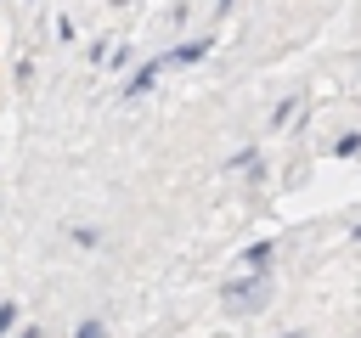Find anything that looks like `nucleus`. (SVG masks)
<instances>
[{"mask_svg": "<svg viewBox=\"0 0 361 338\" xmlns=\"http://www.w3.org/2000/svg\"><path fill=\"white\" fill-rule=\"evenodd\" d=\"M158 68H164V56H158V62H141V68L130 73V84H124V96H141V90H152V79H158Z\"/></svg>", "mask_w": 361, "mask_h": 338, "instance_id": "obj_1", "label": "nucleus"}, {"mask_svg": "<svg viewBox=\"0 0 361 338\" xmlns=\"http://www.w3.org/2000/svg\"><path fill=\"white\" fill-rule=\"evenodd\" d=\"M203 51H209V39H192V45H180V51H169L164 62H197Z\"/></svg>", "mask_w": 361, "mask_h": 338, "instance_id": "obj_2", "label": "nucleus"}, {"mask_svg": "<svg viewBox=\"0 0 361 338\" xmlns=\"http://www.w3.org/2000/svg\"><path fill=\"white\" fill-rule=\"evenodd\" d=\"M11 327H17V304H0V338H6Z\"/></svg>", "mask_w": 361, "mask_h": 338, "instance_id": "obj_3", "label": "nucleus"}, {"mask_svg": "<svg viewBox=\"0 0 361 338\" xmlns=\"http://www.w3.org/2000/svg\"><path fill=\"white\" fill-rule=\"evenodd\" d=\"M73 338H107V327H102V321H85V327H79Z\"/></svg>", "mask_w": 361, "mask_h": 338, "instance_id": "obj_4", "label": "nucleus"}, {"mask_svg": "<svg viewBox=\"0 0 361 338\" xmlns=\"http://www.w3.org/2000/svg\"><path fill=\"white\" fill-rule=\"evenodd\" d=\"M17 338H39V327H23V332H17Z\"/></svg>", "mask_w": 361, "mask_h": 338, "instance_id": "obj_5", "label": "nucleus"}]
</instances>
